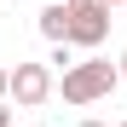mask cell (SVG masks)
Segmentation results:
<instances>
[{"instance_id":"obj_2","label":"cell","mask_w":127,"mask_h":127,"mask_svg":"<svg viewBox=\"0 0 127 127\" xmlns=\"http://www.w3.org/2000/svg\"><path fill=\"white\" fill-rule=\"evenodd\" d=\"M64 6H69V46H104L110 6L104 0H64Z\"/></svg>"},{"instance_id":"obj_7","label":"cell","mask_w":127,"mask_h":127,"mask_svg":"<svg viewBox=\"0 0 127 127\" xmlns=\"http://www.w3.org/2000/svg\"><path fill=\"white\" fill-rule=\"evenodd\" d=\"M121 81H127V52H121Z\"/></svg>"},{"instance_id":"obj_3","label":"cell","mask_w":127,"mask_h":127,"mask_svg":"<svg viewBox=\"0 0 127 127\" xmlns=\"http://www.w3.org/2000/svg\"><path fill=\"white\" fill-rule=\"evenodd\" d=\"M46 93H52V75H46V64H17L12 69V98L17 104H46Z\"/></svg>"},{"instance_id":"obj_9","label":"cell","mask_w":127,"mask_h":127,"mask_svg":"<svg viewBox=\"0 0 127 127\" xmlns=\"http://www.w3.org/2000/svg\"><path fill=\"white\" fill-rule=\"evenodd\" d=\"M81 127H104V121H81Z\"/></svg>"},{"instance_id":"obj_4","label":"cell","mask_w":127,"mask_h":127,"mask_svg":"<svg viewBox=\"0 0 127 127\" xmlns=\"http://www.w3.org/2000/svg\"><path fill=\"white\" fill-rule=\"evenodd\" d=\"M40 35H46V40H69V6H64V0L40 12Z\"/></svg>"},{"instance_id":"obj_6","label":"cell","mask_w":127,"mask_h":127,"mask_svg":"<svg viewBox=\"0 0 127 127\" xmlns=\"http://www.w3.org/2000/svg\"><path fill=\"white\" fill-rule=\"evenodd\" d=\"M0 127H12V110H6V104H0Z\"/></svg>"},{"instance_id":"obj_1","label":"cell","mask_w":127,"mask_h":127,"mask_svg":"<svg viewBox=\"0 0 127 127\" xmlns=\"http://www.w3.org/2000/svg\"><path fill=\"white\" fill-rule=\"evenodd\" d=\"M116 81H121V69L104 64V58L69 64V69H64V104H98V98L116 93Z\"/></svg>"},{"instance_id":"obj_5","label":"cell","mask_w":127,"mask_h":127,"mask_svg":"<svg viewBox=\"0 0 127 127\" xmlns=\"http://www.w3.org/2000/svg\"><path fill=\"white\" fill-rule=\"evenodd\" d=\"M0 93H12V69H0Z\"/></svg>"},{"instance_id":"obj_8","label":"cell","mask_w":127,"mask_h":127,"mask_svg":"<svg viewBox=\"0 0 127 127\" xmlns=\"http://www.w3.org/2000/svg\"><path fill=\"white\" fill-rule=\"evenodd\" d=\"M104 6H127V0H104Z\"/></svg>"},{"instance_id":"obj_10","label":"cell","mask_w":127,"mask_h":127,"mask_svg":"<svg viewBox=\"0 0 127 127\" xmlns=\"http://www.w3.org/2000/svg\"><path fill=\"white\" fill-rule=\"evenodd\" d=\"M121 127H127V121H121Z\"/></svg>"}]
</instances>
